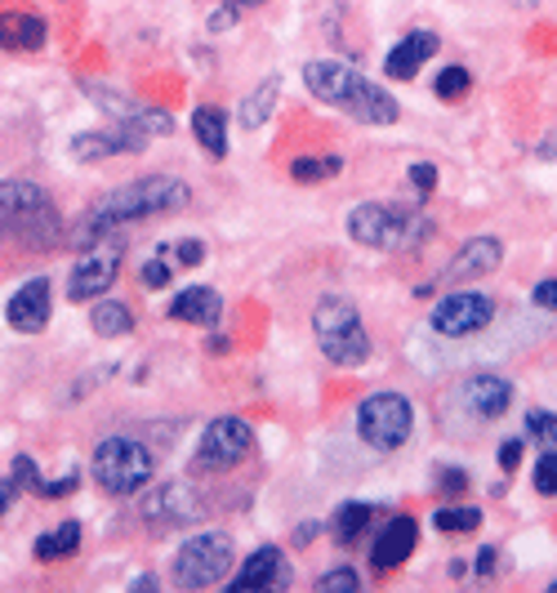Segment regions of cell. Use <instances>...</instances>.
Segmentation results:
<instances>
[{"instance_id":"obj_1","label":"cell","mask_w":557,"mask_h":593,"mask_svg":"<svg viewBox=\"0 0 557 593\" xmlns=\"http://www.w3.org/2000/svg\"><path fill=\"white\" fill-rule=\"evenodd\" d=\"M187 196H192V187H187L183 179H170V174H148V179L121 183L116 192L99 196L90 215H81V224L72 228V241H77L81 250H90V246H99L103 237H112V232L125 228V224L183 210Z\"/></svg>"},{"instance_id":"obj_2","label":"cell","mask_w":557,"mask_h":593,"mask_svg":"<svg viewBox=\"0 0 557 593\" xmlns=\"http://www.w3.org/2000/svg\"><path fill=\"white\" fill-rule=\"evenodd\" d=\"M304 85L308 94H317L326 107H339L343 116H353L362 125H393L401 116L397 99L375 85L371 77H362L357 68L348 62H334V58H312L304 62Z\"/></svg>"},{"instance_id":"obj_3","label":"cell","mask_w":557,"mask_h":593,"mask_svg":"<svg viewBox=\"0 0 557 593\" xmlns=\"http://www.w3.org/2000/svg\"><path fill=\"white\" fill-rule=\"evenodd\" d=\"M348 237H353L357 246H371V250L401 254V250L424 246V237H433V219L420 215V210H406V206L366 202L348 215Z\"/></svg>"},{"instance_id":"obj_4","label":"cell","mask_w":557,"mask_h":593,"mask_svg":"<svg viewBox=\"0 0 557 593\" xmlns=\"http://www.w3.org/2000/svg\"><path fill=\"white\" fill-rule=\"evenodd\" d=\"M94 482L107 491V495H134V491H144L157 474V455L148 442H138V437H103L94 446Z\"/></svg>"},{"instance_id":"obj_5","label":"cell","mask_w":557,"mask_h":593,"mask_svg":"<svg viewBox=\"0 0 557 593\" xmlns=\"http://www.w3.org/2000/svg\"><path fill=\"white\" fill-rule=\"evenodd\" d=\"M312 331H317L321 353H326L334 366H362V362L371 357V335H366L357 308L348 304L343 295L317 299V308H312Z\"/></svg>"},{"instance_id":"obj_6","label":"cell","mask_w":557,"mask_h":593,"mask_svg":"<svg viewBox=\"0 0 557 593\" xmlns=\"http://www.w3.org/2000/svg\"><path fill=\"white\" fill-rule=\"evenodd\" d=\"M232 562H237V545L228 532H201L183 540L179 554L170 558V580L179 589H211L228 580Z\"/></svg>"},{"instance_id":"obj_7","label":"cell","mask_w":557,"mask_h":593,"mask_svg":"<svg viewBox=\"0 0 557 593\" xmlns=\"http://www.w3.org/2000/svg\"><path fill=\"white\" fill-rule=\"evenodd\" d=\"M414 429V407L406 392H371L357 407V433L375 451H397L410 442Z\"/></svg>"},{"instance_id":"obj_8","label":"cell","mask_w":557,"mask_h":593,"mask_svg":"<svg viewBox=\"0 0 557 593\" xmlns=\"http://www.w3.org/2000/svg\"><path fill=\"white\" fill-rule=\"evenodd\" d=\"M496 321V299L481 295V290H451L433 304V331L446 340H464L477 335Z\"/></svg>"},{"instance_id":"obj_9","label":"cell","mask_w":557,"mask_h":593,"mask_svg":"<svg viewBox=\"0 0 557 593\" xmlns=\"http://www.w3.org/2000/svg\"><path fill=\"white\" fill-rule=\"evenodd\" d=\"M121 241H99L90 246L77 263H72V277H67V299H77V304H94L99 295H107V286L116 282L121 273Z\"/></svg>"},{"instance_id":"obj_10","label":"cell","mask_w":557,"mask_h":593,"mask_svg":"<svg viewBox=\"0 0 557 593\" xmlns=\"http://www.w3.org/2000/svg\"><path fill=\"white\" fill-rule=\"evenodd\" d=\"M250 446H254V433H250V424L246 420H237V415H224V420H215L211 429L201 433V446H196V465L201 469H232V465H241V459L250 455Z\"/></svg>"},{"instance_id":"obj_11","label":"cell","mask_w":557,"mask_h":593,"mask_svg":"<svg viewBox=\"0 0 557 593\" xmlns=\"http://www.w3.org/2000/svg\"><path fill=\"white\" fill-rule=\"evenodd\" d=\"M86 94H90V103H94L99 112H107L116 125L144 129V135H157V139L174 135V116L161 112V107H152V103H138V99H129V94H121V90H103V85H86Z\"/></svg>"},{"instance_id":"obj_12","label":"cell","mask_w":557,"mask_h":593,"mask_svg":"<svg viewBox=\"0 0 557 593\" xmlns=\"http://www.w3.org/2000/svg\"><path fill=\"white\" fill-rule=\"evenodd\" d=\"M500 263H504V241L491 237V232H481V237H468V241L459 246V254L446 263L442 282H446V286H464V282H473V277H491Z\"/></svg>"},{"instance_id":"obj_13","label":"cell","mask_w":557,"mask_h":593,"mask_svg":"<svg viewBox=\"0 0 557 593\" xmlns=\"http://www.w3.org/2000/svg\"><path fill=\"white\" fill-rule=\"evenodd\" d=\"M148 148V135L144 129H129V125H107V129H86V135L72 139V161L81 166H94L103 157H121V152H144Z\"/></svg>"},{"instance_id":"obj_14","label":"cell","mask_w":557,"mask_h":593,"mask_svg":"<svg viewBox=\"0 0 557 593\" xmlns=\"http://www.w3.org/2000/svg\"><path fill=\"white\" fill-rule=\"evenodd\" d=\"M49 312H54V299H49V277H32L23 282L10 304H5V321L14 326L19 335H41L49 326Z\"/></svg>"},{"instance_id":"obj_15","label":"cell","mask_w":557,"mask_h":593,"mask_svg":"<svg viewBox=\"0 0 557 593\" xmlns=\"http://www.w3.org/2000/svg\"><path fill=\"white\" fill-rule=\"evenodd\" d=\"M459 398H464V407L477 415V420H500L509 407H513V379H504V375H473L464 388H459Z\"/></svg>"},{"instance_id":"obj_16","label":"cell","mask_w":557,"mask_h":593,"mask_svg":"<svg viewBox=\"0 0 557 593\" xmlns=\"http://www.w3.org/2000/svg\"><path fill=\"white\" fill-rule=\"evenodd\" d=\"M286 584H291V567H286L282 549L263 545V549H254V554L246 558V567L237 571L232 593H250V589H286Z\"/></svg>"},{"instance_id":"obj_17","label":"cell","mask_w":557,"mask_h":593,"mask_svg":"<svg viewBox=\"0 0 557 593\" xmlns=\"http://www.w3.org/2000/svg\"><path fill=\"white\" fill-rule=\"evenodd\" d=\"M437 54V36L433 32H424V27H414L406 41H397L393 49H388V58H384V72L393 77V81H414L420 77V68Z\"/></svg>"},{"instance_id":"obj_18","label":"cell","mask_w":557,"mask_h":593,"mask_svg":"<svg viewBox=\"0 0 557 593\" xmlns=\"http://www.w3.org/2000/svg\"><path fill=\"white\" fill-rule=\"evenodd\" d=\"M414 545H420V526H414V517H393L384 532H379L375 549H371L375 571H397L414 554Z\"/></svg>"},{"instance_id":"obj_19","label":"cell","mask_w":557,"mask_h":593,"mask_svg":"<svg viewBox=\"0 0 557 593\" xmlns=\"http://www.w3.org/2000/svg\"><path fill=\"white\" fill-rule=\"evenodd\" d=\"M166 312H170V321L215 326V321L224 317V299H219V290H211V286H187V290L174 295V304H170Z\"/></svg>"},{"instance_id":"obj_20","label":"cell","mask_w":557,"mask_h":593,"mask_svg":"<svg viewBox=\"0 0 557 593\" xmlns=\"http://www.w3.org/2000/svg\"><path fill=\"white\" fill-rule=\"evenodd\" d=\"M49 210V192L27 179H0V219H32Z\"/></svg>"},{"instance_id":"obj_21","label":"cell","mask_w":557,"mask_h":593,"mask_svg":"<svg viewBox=\"0 0 557 593\" xmlns=\"http://www.w3.org/2000/svg\"><path fill=\"white\" fill-rule=\"evenodd\" d=\"M144 513L157 517V522H187V517H196L192 487H187V482H166V487H157L152 495H144Z\"/></svg>"},{"instance_id":"obj_22","label":"cell","mask_w":557,"mask_h":593,"mask_svg":"<svg viewBox=\"0 0 557 593\" xmlns=\"http://www.w3.org/2000/svg\"><path fill=\"white\" fill-rule=\"evenodd\" d=\"M45 45V19L36 14H0V49H41Z\"/></svg>"},{"instance_id":"obj_23","label":"cell","mask_w":557,"mask_h":593,"mask_svg":"<svg viewBox=\"0 0 557 593\" xmlns=\"http://www.w3.org/2000/svg\"><path fill=\"white\" fill-rule=\"evenodd\" d=\"M276 99H282V77L259 81V85L241 99V107H237L241 129H263V125H268V116H272V107H276Z\"/></svg>"},{"instance_id":"obj_24","label":"cell","mask_w":557,"mask_h":593,"mask_svg":"<svg viewBox=\"0 0 557 593\" xmlns=\"http://www.w3.org/2000/svg\"><path fill=\"white\" fill-rule=\"evenodd\" d=\"M192 135L211 157H228V112L224 107H196L192 112Z\"/></svg>"},{"instance_id":"obj_25","label":"cell","mask_w":557,"mask_h":593,"mask_svg":"<svg viewBox=\"0 0 557 593\" xmlns=\"http://www.w3.org/2000/svg\"><path fill=\"white\" fill-rule=\"evenodd\" d=\"M77 549H81V522H77V517L58 522L54 532L36 536V545H32V554H36L41 562H62V558H72Z\"/></svg>"},{"instance_id":"obj_26","label":"cell","mask_w":557,"mask_h":593,"mask_svg":"<svg viewBox=\"0 0 557 593\" xmlns=\"http://www.w3.org/2000/svg\"><path fill=\"white\" fill-rule=\"evenodd\" d=\"M90 326H94V335H103V340H121V335L134 331V312H129V304L99 295L94 308H90Z\"/></svg>"},{"instance_id":"obj_27","label":"cell","mask_w":557,"mask_h":593,"mask_svg":"<svg viewBox=\"0 0 557 593\" xmlns=\"http://www.w3.org/2000/svg\"><path fill=\"white\" fill-rule=\"evenodd\" d=\"M371 517H375V509L371 504H343L339 513H334V522H330V536H334V545L339 549H353L357 545V536L366 532V526H371Z\"/></svg>"},{"instance_id":"obj_28","label":"cell","mask_w":557,"mask_h":593,"mask_svg":"<svg viewBox=\"0 0 557 593\" xmlns=\"http://www.w3.org/2000/svg\"><path fill=\"white\" fill-rule=\"evenodd\" d=\"M343 174V157H299L291 161V179L295 183H326Z\"/></svg>"},{"instance_id":"obj_29","label":"cell","mask_w":557,"mask_h":593,"mask_svg":"<svg viewBox=\"0 0 557 593\" xmlns=\"http://www.w3.org/2000/svg\"><path fill=\"white\" fill-rule=\"evenodd\" d=\"M433 526H437V532H446V536H473L477 526H481V509H473V504L437 509L433 513Z\"/></svg>"},{"instance_id":"obj_30","label":"cell","mask_w":557,"mask_h":593,"mask_svg":"<svg viewBox=\"0 0 557 593\" xmlns=\"http://www.w3.org/2000/svg\"><path fill=\"white\" fill-rule=\"evenodd\" d=\"M468 90H473V77H468L464 68H442L437 81H433V94L446 99V103H459Z\"/></svg>"},{"instance_id":"obj_31","label":"cell","mask_w":557,"mask_h":593,"mask_svg":"<svg viewBox=\"0 0 557 593\" xmlns=\"http://www.w3.org/2000/svg\"><path fill=\"white\" fill-rule=\"evenodd\" d=\"M526 433H531L535 442H544V446H557V415L535 407V411L526 415Z\"/></svg>"},{"instance_id":"obj_32","label":"cell","mask_w":557,"mask_h":593,"mask_svg":"<svg viewBox=\"0 0 557 593\" xmlns=\"http://www.w3.org/2000/svg\"><path fill=\"white\" fill-rule=\"evenodd\" d=\"M317 589H321V593H339V589L357 593V589H362V575H357L353 567H334V571H326V575L317 580Z\"/></svg>"},{"instance_id":"obj_33","label":"cell","mask_w":557,"mask_h":593,"mask_svg":"<svg viewBox=\"0 0 557 593\" xmlns=\"http://www.w3.org/2000/svg\"><path fill=\"white\" fill-rule=\"evenodd\" d=\"M535 491L539 495H557V451H544L535 459Z\"/></svg>"},{"instance_id":"obj_34","label":"cell","mask_w":557,"mask_h":593,"mask_svg":"<svg viewBox=\"0 0 557 593\" xmlns=\"http://www.w3.org/2000/svg\"><path fill=\"white\" fill-rule=\"evenodd\" d=\"M14 487H23V491H32L36 495V487H41V469H36V459L32 455H14Z\"/></svg>"},{"instance_id":"obj_35","label":"cell","mask_w":557,"mask_h":593,"mask_svg":"<svg viewBox=\"0 0 557 593\" xmlns=\"http://www.w3.org/2000/svg\"><path fill=\"white\" fill-rule=\"evenodd\" d=\"M77 482H81V474L72 469V474H62V478H54V482H41L36 495H41V500H62V495L77 491Z\"/></svg>"},{"instance_id":"obj_36","label":"cell","mask_w":557,"mask_h":593,"mask_svg":"<svg viewBox=\"0 0 557 593\" xmlns=\"http://www.w3.org/2000/svg\"><path fill=\"white\" fill-rule=\"evenodd\" d=\"M138 286H148V290L170 286V269H166V259H148V263H144V273H138Z\"/></svg>"},{"instance_id":"obj_37","label":"cell","mask_w":557,"mask_h":593,"mask_svg":"<svg viewBox=\"0 0 557 593\" xmlns=\"http://www.w3.org/2000/svg\"><path fill=\"white\" fill-rule=\"evenodd\" d=\"M410 183H414V192H433V187H437V166L414 161V166H410Z\"/></svg>"},{"instance_id":"obj_38","label":"cell","mask_w":557,"mask_h":593,"mask_svg":"<svg viewBox=\"0 0 557 593\" xmlns=\"http://www.w3.org/2000/svg\"><path fill=\"white\" fill-rule=\"evenodd\" d=\"M437 482H442L437 491H446V495H464L468 474H464V469H442V474H437Z\"/></svg>"},{"instance_id":"obj_39","label":"cell","mask_w":557,"mask_h":593,"mask_svg":"<svg viewBox=\"0 0 557 593\" xmlns=\"http://www.w3.org/2000/svg\"><path fill=\"white\" fill-rule=\"evenodd\" d=\"M174 259L183 263V269H196V263L205 259V246H201V241H179V246H174Z\"/></svg>"},{"instance_id":"obj_40","label":"cell","mask_w":557,"mask_h":593,"mask_svg":"<svg viewBox=\"0 0 557 593\" xmlns=\"http://www.w3.org/2000/svg\"><path fill=\"white\" fill-rule=\"evenodd\" d=\"M531 299H535V308H548V312H557V277H548V282H539Z\"/></svg>"},{"instance_id":"obj_41","label":"cell","mask_w":557,"mask_h":593,"mask_svg":"<svg viewBox=\"0 0 557 593\" xmlns=\"http://www.w3.org/2000/svg\"><path fill=\"white\" fill-rule=\"evenodd\" d=\"M232 23H237V5H232V0H228V5L211 10V23H205V27H211V32H228Z\"/></svg>"},{"instance_id":"obj_42","label":"cell","mask_w":557,"mask_h":593,"mask_svg":"<svg viewBox=\"0 0 557 593\" xmlns=\"http://www.w3.org/2000/svg\"><path fill=\"white\" fill-rule=\"evenodd\" d=\"M518 465H522V442H504V446H500V469L513 474Z\"/></svg>"},{"instance_id":"obj_43","label":"cell","mask_w":557,"mask_h":593,"mask_svg":"<svg viewBox=\"0 0 557 593\" xmlns=\"http://www.w3.org/2000/svg\"><path fill=\"white\" fill-rule=\"evenodd\" d=\"M535 157L539 161H557V129H548V139L535 144Z\"/></svg>"},{"instance_id":"obj_44","label":"cell","mask_w":557,"mask_h":593,"mask_svg":"<svg viewBox=\"0 0 557 593\" xmlns=\"http://www.w3.org/2000/svg\"><path fill=\"white\" fill-rule=\"evenodd\" d=\"M496 558H500L496 549H481V554H477V571H481V575H491V571H496Z\"/></svg>"},{"instance_id":"obj_45","label":"cell","mask_w":557,"mask_h":593,"mask_svg":"<svg viewBox=\"0 0 557 593\" xmlns=\"http://www.w3.org/2000/svg\"><path fill=\"white\" fill-rule=\"evenodd\" d=\"M10 500H14V478H0V513L10 509Z\"/></svg>"},{"instance_id":"obj_46","label":"cell","mask_w":557,"mask_h":593,"mask_svg":"<svg viewBox=\"0 0 557 593\" xmlns=\"http://www.w3.org/2000/svg\"><path fill=\"white\" fill-rule=\"evenodd\" d=\"M317 526H321V522H308V526H299V532H295V545H308V540L317 536Z\"/></svg>"},{"instance_id":"obj_47","label":"cell","mask_w":557,"mask_h":593,"mask_svg":"<svg viewBox=\"0 0 557 593\" xmlns=\"http://www.w3.org/2000/svg\"><path fill=\"white\" fill-rule=\"evenodd\" d=\"M205 349H211V353H228V340L224 335H211V340H205Z\"/></svg>"},{"instance_id":"obj_48","label":"cell","mask_w":557,"mask_h":593,"mask_svg":"<svg viewBox=\"0 0 557 593\" xmlns=\"http://www.w3.org/2000/svg\"><path fill=\"white\" fill-rule=\"evenodd\" d=\"M144 589H157V575H138L134 580V593H144Z\"/></svg>"},{"instance_id":"obj_49","label":"cell","mask_w":557,"mask_h":593,"mask_svg":"<svg viewBox=\"0 0 557 593\" xmlns=\"http://www.w3.org/2000/svg\"><path fill=\"white\" fill-rule=\"evenodd\" d=\"M237 10H254V5H263V0H232Z\"/></svg>"},{"instance_id":"obj_50","label":"cell","mask_w":557,"mask_h":593,"mask_svg":"<svg viewBox=\"0 0 557 593\" xmlns=\"http://www.w3.org/2000/svg\"><path fill=\"white\" fill-rule=\"evenodd\" d=\"M553 593H557V580H553Z\"/></svg>"},{"instance_id":"obj_51","label":"cell","mask_w":557,"mask_h":593,"mask_svg":"<svg viewBox=\"0 0 557 593\" xmlns=\"http://www.w3.org/2000/svg\"><path fill=\"white\" fill-rule=\"evenodd\" d=\"M518 5H526V0H518Z\"/></svg>"}]
</instances>
